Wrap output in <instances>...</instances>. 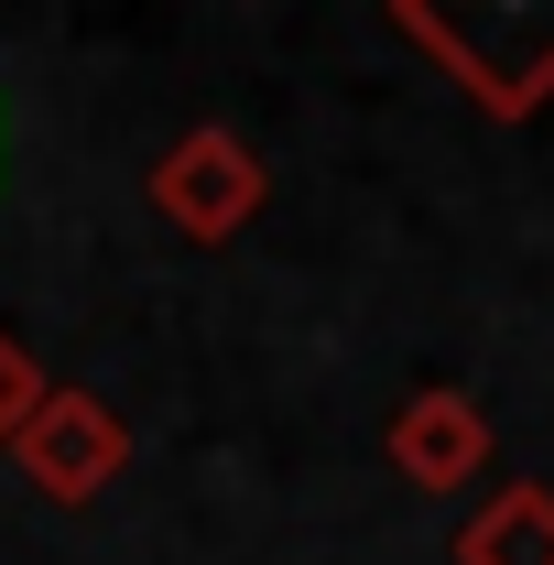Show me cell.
<instances>
[{
	"mask_svg": "<svg viewBox=\"0 0 554 565\" xmlns=\"http://www.w3.org/2000/svg\"><path fill=\"white\" fill-rule=\"evenodd\" d=\"M0 457H11L44 500H66V511H76V500H98L120 468H131V424L109 414L98 392H76V381H44V403L11 424Z\"/></svg>",
	"mask_w": 554,
	"mask_h": 565,
	"instance_id": "3",
	"label": "cell"
},
{
	"mask_svg": "<svg viewBox=\"0 0 554 565\" xmlns=\"http://www.w3.org/2000/svg\"><path fill=\"white\" fill-rule=\"evenodd\" d=\"M392 468H403V490H424V500H446V490H468L489 468V414H479V392H457V381H424L414 403L392 414Z\"/></svg>",
	"mask_w": 554,
	"mask_h": 565,
	"instance_id": "4",
	"label": "cell"
},
{
	"mask_svg": "<svg viewBox=\"0 0 554 565\" xmlns=\"http://www.w3.org/2000/svg\"><path fill=\"white\" fill-rule=\"evenodd\" d=\"M33 403H44V370H33V349H22L11 327H0V446H11V424L33 414Z\"/></svg>",
	"mask_w": 554,
	"mask_h": 565,
	"instance_id": "6",
	"label": "cell"
},
{
	"mask_svg": "<svg viewBox=\"0 0 554 565\" xmlns=\"http://www.w3.org/2000/svg\"><path fill=\"white\" fill-rule=\"evenodd\" d=\"M141 185H152L163 228H185V239H239L251 217L273 207V174H262V152L228 131V120L174 131V141H163V163H152Z\"/></svg>",
	"mask_w": 554,
	"mask_h": 565,
	"instance_id": "2",
	"label": "cell"
},
{
	"mask_svg": "<svg viewBox=\"0 0 554 565\" xmlns=\"http://www.w3.org/2000/svg\"><path fill=\"white\" fill-rule=\"evenodd\" d=\"M392 33L424 44L446 87H468L489 120H533L554 98V11H435V0H392Z\"/></svg>",
	"mask_w": 554,
	"mask_h": 565,
	"instance_id": "1",
	"label": "cell"
},
{
	"mask_svg": "<svg viewBox=\"0 0 554 565\" xmlns=\"http://www.w3.org/2000/svg\"><path fill=\"white\" fill-rule=\"evenodd\" d=\"M457 565H554V490L511 479L457 522Z\"/></svg>",
	"mask_w": 554,
	"mask_h": 565,
	"instance_id": "5",
	"label": "cell"
}]
</instances>
